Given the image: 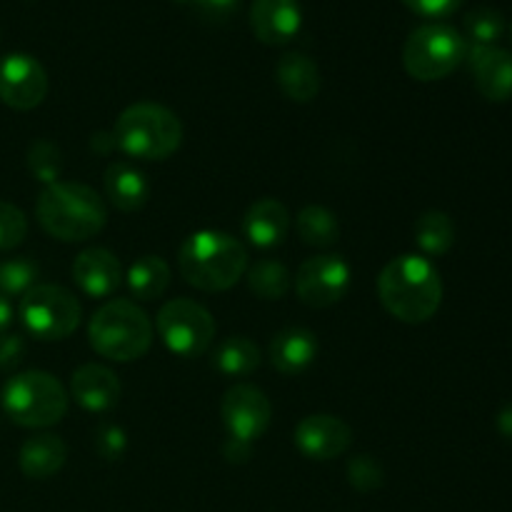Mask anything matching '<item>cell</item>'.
I'll use <instances>...</instances> for the list:
<instances>
[{"instance_id":"obj_1","label":"cell","mask_w":512,"mask_h":512,"mask_svg":"<svg viewBox=\"0 0 512 512\" xmlns=\"http://www.w3.org/2000/svg\"><path fill=\"white\" fill-rule=\"evenodd\" d=\"M383 308L400 323H428L443 303V280L435 265L420 255H400L390 260L378 278Z\"/></svg>"},{"instance_id":"obj_2","label":"cell","mask_w":512,"mask_h":512,"mask_svg":"<svg viewBox=\"0 0 512 512\" xmlns=\"http://www.w3.org/2000/svg\"><path fill=\"white\" fill-rule=\"evenodd\" d=\"M40 228L63 243H83L95 238L108 223V208L93 188L58 180L45 185L35 205Z\"/></svg>"},{"instance_id":"obj_3","label":"cell","mask_w":512,"mask_h":512,"mask_svg":"<svg viewBox=\"0 0 512 512\" xmlns=\"http://www.w3.org/2000/svg\"><path fill=\"white\" fill-rule=\"evenodd\" d=\"M178 268L185 283L193 288L203 293H223L248 273V250L233 235L200 230L180 245Z\"/></svg>"},{"instance_id":"obj_4","label":"cell","mask_w":512,"mask_h":512,"mask_svg":"<svg viewBox=\"0 0 512 512\" xmlns=\"http://www.w3.org/2000/svg\"><path fill=\"white\" fill-rule=\"evenodd\" d=\"M113 135L130 158L165 160L183 143V123L165 105L135 103L120 113Z\"/></svg>"},{"instance_id":"obj_5","label":"cell","mask_w":512,"mask_h":512,"mask_svg":"<svg viewBox=\"0 0 512 512\" xmlns=\"http://www.w3.org/2000/svg\"><path fill=\"white\" fill-rule=\"evenodd\" d=\"M95 353L115 363H133L153 345V323L130 300H110L95 310L88 325Z\"/></svg>"},{"instance_id":"obj_6","label":"cell","mask_w":512,"mask_h":512,"mask_svg":"<svg viewBox=\"0 0 512 512\" xmlns=\"http://www.w3.org/2000/svg\"><path fill=\"white\" fill-rule=\"evenodd\" d=\"M3 408L20 428H50L68 413V393L50 373L28 370L5 383Z\"/></svg>"},{"instance_id":"obj_7","label":"cell","mask_w":512,"mask_h":512,"mask_svg":"<svg viewBox=\"0 0 512 512\" xmlns=\"http://www.w3.org/2000/svg\"><path fill=\"white\" fill-rule=\"evenodd\" d=\"M468 55V40L450 25H423L405 40L403 65L410 78L420 83L443 80L458 68Z\"/></svg>"},{"instance_id":"obj_8","label":"cell","mask_w":512,"mask_h":512,"mask_svg":"<svg viewBox=\"0 0 512 512\" xmlns=\"http://www.w3.org/2000/svg\"><path fill=\"white\" fill-rule=\"evenodd\" d=\"M20 320L38 340H65L80 323V303L63 285L38 283L20 298Z\"/></svg>"},{"instance_id":"obj_9","label":"cell","mask_w":512,"mask_h":512,"mask_svg":"<svg viewBox=\"0 0 512 512\" xmlns=\"http://www.w3.org/2000/svg\"><path fill=\"white\" fill-rule=\"evenodd\" d=\"M155 325L170 353L180 358H198L215 340V320L210 310L188 298L165 303Z\"/></svg>"},{"instance_id":"obj_10","label":"cell","mask_w":512,"mask_h":512,"mask_svg":"<svg viewBox=\"0 0 512 512\" xmlns=\"http://www.w3.org/2000/svg\"><path fill=\"white\" fill-rule=\"evenodd\" d=\"M295 290L310 308H330L350 290V265L340 255L308 258L295 275Z\"/></svg>"},{"instance_id":"obj_11","label":"cell","mask_w":512,"mask_h":512,"mask_svg":"<svg viewBox=\"0 0 512 512\" xmlns=\"http://www.w3.org/2000/svg\"><path fill=\"white\" fill-rule=\"evenodd\" d=\"M220 415H223V423L228 428L230 438L253 443V440L263 438L265 430L270 428L273 408H270V400L263 390L255 388V385L240 383L233 385L223 395Z\"/></svg>"},{"instance_id":"obj_12","label":"cell","mask_w":512,"mask_h":512,"mask_svg":"<svg viewBox=\"0 0 512 512\" xmlns=\"http://www.w3.org/2000/svg\"><path fill=\"white\" fill-rule=\"evenodd\" d=\"M48 95V73L33 55L0 58V100L13 110H33Z\"/></svg>"},{"instance_id":"obj_13","label":"cell","mask_w":512,"mask_h":512,"mask_svg":"<svg viewBox=\"0 0 512 512\" xmlns=\"http://www.w3.org/2000/svg\"><path fill=\"white\" fill-rule=\"evenodd\" d=\"M353 443V430L335 415H308L295 428V445L310 460H335Z\"/></svg>"},{"instance_id":"obj_14","label":"cell","mask_w":512,"mask_h":512,"mask_svg":"<svg viewBox=\"0 0 512 512\" xmlns=\"http://www.w3.org/2000/svg\"><path fill=\"white\" fill-rule=\"evenodd\" d=\"M473 73L475 88L490 103H505L512 98V53L503 48H478V45H468V55H465Z\"/></svg>"},{"instance_id":"obj_15","label":"cell","mask_w":512,"mask_h":512,"mask_svg":"<svg viewBox=\"0 0 512 512\" xmlns=\"http://www.w3.org/2000/svg\"><path fill=\"white\" fill-rule=\"evenodd\" d=\"M300 23L298 0H255L250 8V28L265 45H288L298 35Z\"/></svg>"},{"instance_id":"obj_16","label":"cell","mask_w":512,"mask_h":512,"mask_svg":"<svg viewBox=\"0 0 512 512\" xmlns=\"http://www.w3.org/2000/svg\"><path fill=\"white\" fill-rule=\"evenodd\" d=\"M73 278L78 288L90 298H108L123 283V270L110 250L90 248L75 258Z\"/></svg>"},{"instance_id":"obj_17","label":"cell","mask_w":512,"mask_h":512,"mask_svg":"<svg viewBox=\"0 0 512 512\" xmlns=\"http://www.w3.org/2000/svg\"><path fill=\"white\" fill-rule=\"evenodd\" d=\"M70 393L85 410L103 413L110 410L120 398V380L110 368L98 363L80 365L70 378Z\"/></svg>"},{"instance_id":"obj_18","label":"cell","mask_w":512,"mask_h":512,"mask_svg":"<svg viewBox=\"0 0 512 512\" xmlns=\"http://www.w3.org/2000/svg\"><path fill=\"white\" fill-rule=\"evenodd\" d=\"M245 238L255 245V248H278L290 233V213L280 200L263 198L248 208L243 218Z\"/></svg>"},{"instance_id":"obj_19","label":"cell","mask_w":512,"mask_h":512,"mask_svg":"<svg viewBox=\"0 0 512 512\" xmlns=\"http://www.w3.org/2000/svg\"><path fill=\"white\" fill-rule=\"evenodd\" d=\"M315 355H318V338L308 328H285L270 340V365L283 375H298L308 370Z\"/></svg>"},{"instance_id":"obj_20","label":"cell","mask_w":512,"mask_h":512,"mask_svg":"<svg viewBox=\"0 0 512 512\" xmlns=\"http://www.w3.org/2000/svg\"><path fill=\"white\" fill-rule=\"evenodd\" d=\"M65 458H68V448H65L63 440L58 435L40 433L25 440L18 455V465L25 478L48 480L55 473H60Z\"/></svg>"},{"instance_id":"obj_21","label":"cell","mask_w":512,"mask_h":512,"mask_svg":"<svg viewBox=\"0 0 512 512\" xmlns=\"http://www.w3.org/2000/svg\"><path fill=\"white\" fill-rule=\"evenodd\" d=\"M105 195L123 213H135L150 198V183L143 170L130 163H113L105 170Z\"/></svg>"},{"instance_id":"obj_22","label":"cell","mask_w":512,"mask_h":512,"mask_svg":"<svg viewBox=\"0 0 512 512\" xmlns=\"http://www.w3.org/2000/svg\"><path fill=\"white\" fill-rule=\"evenodd\" d=\"M275 80L285 98L295 100V103H310L320 93L318 65L303 53H285L275 68Z\"/></svg>"},{"instance_id":"obj_23","label":"cell","mask_w":512,"mask_h":512,"mask_svg":"<svg viewBox=\"0 0 512 512\" xmlns=\"http://www.w3.org/2000/svg\"><path fill=\"white\" fill-rule=\"evenodd\" d=\"M128 288L143 303L158 300L170 285V265L160 255H143L128 270Z\"/></svg>"},{"instance_id":"obj_24","label":"cell","mask_w":512,"mask_h":512,"mask_svg":"<svg viewBox=\"0 0 512 512\" xmlns=\"http://www.w3.org/2000/svg\"><path fill=\"white\" fill-rule=\"evenodd\" d=\"M260 348L245 335H233V338L223 340L215 348L213 365L228 378H243V375L255 373L260 368Z\"/></svg>"},{"instance_id":"obj_25","label":"cell","mask_w":512,"mask_h":512,"mask_svg":"<svg viewBox=\"0 0 512 512\" xmlns=\"http://www.w3.org/2000/svg\"><path fill=\"white\" fill-rule=\"evenodd\" d=\"M295 230H298V238L313 248H330L340 235L338 218L323 205H308L300 210L295 218Z\"/></svg>"},{"instance_id":"obj_26","label":"cell","mask_w":512,"mask_h":512,"mask_svg":"<svg viewBox=\"0 0 512 512\" xmlns=\"http://www.w3.org/2000/svg\"><path fill=\"white\" fill-rule=\"evenodd\" d=\"M415 240L428 255H445L455 243V225L448 213L428 210L415 223Z\"/></svg>"},{"instance_id":"obj_27","label":"cell","mask_w":512,"mask_h":512,"mask_svg":"<svg viewBox=\"0 0 512 512\" xmlns=\"http://www.w3.org/2000/svg\"><path fill=\"white\" fill-rule=\"evenodd\" d=\"M248 288L263 300H280L290 290V273L278 260H258L248 270Z\"/></svg>"},{"instance_id":"obj_28","label":"cell","mask_w":512,"mask_h":512,"mask_svg":"<svg viewBox=\"0 0 512 512\" xmlns=\"http://www.w3.org/2000/svg\"><path fill=\"white\" fill-rule=\"evenodd\" d=\"M505 30L503 15L495 8H488V5H480V8L470 10L465 15V33H468V45H478V48H488V45H495L500 40Z\"/></svg>"},{"instance_id":"obj_29","label":"cell","mask_w":512,"mask_h":512,"mask_svg":"<svg viewBox=\"0 0 512 512\" xmlns=\"http://www.w3.org/2000/svg\"><path fill=\"white\" fill-rule=\"evenodd\" d=\"M38 263L30 258H10L0 263V295H25L38 285Z\"/></svg>"},{"instance_id":"obj_30","label":"cell","mask_w":512,"mask_h":512,"mask_svg":"<svg viewBox=\"0 0 512 512\" xmlns=\"http://www.w3.org/2000/svg\"><path fill=\"white\" fill-rule=\"evenodd\" d=\"M28 170L40 183H58L60 173H63V153L58 145L50 140H35L28 150Z\"/></svg>"},{"instance_id":"obj_31","label":"cell","mask_w":512,"mask_h":512,"mask_svg":"<svg viewBox=\"0 0 512 512\" xmlns=\"http://www.w3.org/2000/svg\"><path fill=\"white\" fill-rule=\"evenodd\" d=\"M348 483L353 485L358 493H373V490H380L385 483L383 465H380L373 455H355L348 463Z\"/></svg>"},{"instance_id":"obj_32","label":"cell","mask_w":512,"mask_h":512,"mask_svg":"<svg viewBox=\"0 0 512 512\" xmlns=\"http://www.w3.org/2000/svg\"><path fill=\"white\" fill-rule=\"evenodd\" d=\"M28 235V218L13 203L0 200V250H13Z\"/></svg>"},{"instance_id":"obj_33","label":"cell","mask_w":512,"mask_h":512,"mask_svg":"<svg viewBox=\"0 0 512 512\" xmlns=\"http://www.w3.org/2000/svg\"><path fill=\"white\" fill-rule=\"evenodd\" d=\"M125 448H128V435L120 425L103 423L95 430V450L103 460H118L123 458Z\"/></svg>"},{"instance_id":"obj_34","label":"cell","mask_w":512,"mask_h":512,"mask_svg":"<svg viewBox=\"0 0 512 512\" xmlns=\"http://www.w3.org/2000/svg\"><path fill=\"white\" fill-rule=\"evenodd\" d=\"M28 345L18 333H0V370H13L23 363Z\"/></svg>"},{"instance_id":"obj_35","label":"cell","mask_w":512,"mask_h":512,"mask_svg":"<svg viewBox=\"0 0 512 512\" xmlns=\"http://www.w3.org/2000/svg\"><path fill=\"white\" fill-rule=\"evenodd\" d=\"M413 13L425 18H445L463 5V0H403Z\"/></svg>"},{"instance_id":"obj_36","label":"cell","mask_w":512,"mask_h":512,"mask_svg":"<svg viewBox=\"0 0 512 512\" xmlns=\"http://www.w3.org/2000/svg\"><path fill=\"white\" fill-rule=\"evenodd\" d=\"M195 5H198L200 13L208 15V18L223 20V18H228L233 10H238L240 0H198Z\"/></svg>"},{"instance_id":"obj_37","label":"cell","mask_w":512,"mask_h":512,"mask_svg":"<svg viewBox=\"0 0 512 512\" xmlns=\"http://www.w3.org/2000/svg\"><path fill=\"white\" fill-rule=\"evenodd\" d=\"M223 458L228 460V463H245V460L250 458V443H245V440H238V438H230L225 440L223 445Z\"/></svg>"},{"instance_id":"obj_38","label":"cell","mask_w":512,"mask_h":512,"mask_svg":"<svg viewBox=\"0 0 512 512\" xmlns=\"http://www.w3.org/2000/svg\"><path fill=\"white\" fill-rule=\"evenodd\" d=\"M10 323H13V305H10L5 295H0V333H5Z\"/></svg>"},{"instance_id":"obj_39","label":"cell","mask_w":512,"mask_h":512,"mask_svg":"<svg viewBox=\"0 0 512 512\" xmlns=\"http://www.w3.org/2000/svg\"><path fill=\"white\" fill-rule=\"evenodd\" d=\"M498 430H500V435H503V438L512 440V405H508V408L500 410Z\"/></svg>"},{"instance_id":"obj_40","label":"cell","mask_w":512,"mask_h":512,"mask_svg":"<svg viewBox=\"0 0 512 512\" xmlns=\"http://www.w3.org/2000/svg\"><path fill=\"white\" fill-rule=\"evenodd\" d=\"M93 148H98L100 153H108L110 148H118V145H115V135L113 133H110V135H105V133L93 135Z\"/></svg>"},{"instance_id":"obj_41","label":"cell","mask_w":512,"mask_h":512,"mask_svg":"<svg viewBox=\"0 0 512 512\" xmlns=\"http://www.w3.org/2000/svg\"><path fill=\"white\" fill-rule=\"evenodd\" d=\"M178 3H190V5H195V3H198V0H178Z\"/></svg>"},{"instance_id":"obj_42","label":"cell","mask_w":512,"mask_h":512,"mask_svg":"<svg viewBox=\"0 0 512 512\" xmlns=\"http://www.w3.org/2000/svg\"><path fill=\"white\" fill-rule=\"evenodd\" d=\"M510 38H512V28H510Z\"/></svg>"}]
</instances>
